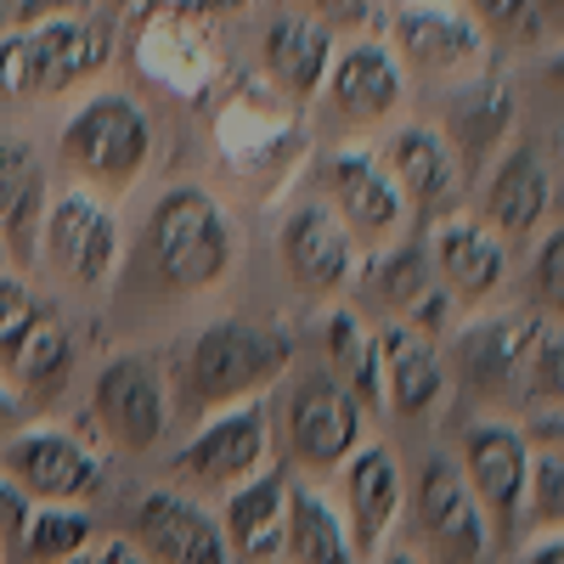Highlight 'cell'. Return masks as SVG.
Returning <instances> with one entry per match:
<instances>
[{"label":"cell","instance_id":"484cf974","mask_svg":"<svg viewBox=\"0 0 564 564\" xmlns=\"http://www.w3.org/2000/svg\"><path fill=\"white\" fill-rule=\"evenodd\" d=\"M260 63L276 79V90H289L294 102H305V97H316L322 79H327V63H334V34L316 29L300 12H276L265 23V34H260Z\"/></svg>","mask_w":564,"mask_h":564},{"label":"cell","instance_id":"ba28073f","mask_svg":"<svg viewBox=\"0 0 564 564\" xmlns=\"http://www.w3.org/2000/svg\"><path fill=\"white\" fill-rule=\"evenodd\" d=\"M119 254H124L119 220L97 193H85V186L52 193L40 220V260H52V271H63L74 289L102 294L119 276Z\"/></svg>","mask_w":564,"mask_h":564},{"label":"cell","instance_id":"4dcf8cb0","mask_svg":"<svg viewBox=\"0 0 564 564\" xmlns=\"http://www.w3.org/2000/svg\"><path fill=\"white\" fill-rule=\"evenodd\" d=\"M276 12H300V18H311L316 29H327V34H372V23H379V0H276Z\"/></svg>","mask_w":564,"mask_h":564},{"label":"cell","instance_id":"7a4b0ae2","mask_svg":"<svg viewBox=\"0 0 564 564\" xmlns=\"http://www.w3.org/2000/svg\"><path fill=\"white\" fill-rule=\"evenodd\" d=\"M148 265L175 294H209L238 265V220L204 186H170L141 231Z\"/></svg>","mask_w":564,"mask_h":564},{"label":"cell","instance_id":"8d00e7d4","mask_svg":"<svg viewBox=\"0 0 564 564\" xmlns=\"http://www.w3.org/2000/svg\"><path fill=\"white\" fill-rule=\"evenodd\" d=\"M254 0H193V12L198 18H238V12H249Z\"/></svg>","mask_w":564,"mask_h":564},{"label":"cell","instance_id":"f546056e","mask_svg":"<svg viewBox=\"0 0 564 564\" xmlns=\"http://www.w3.org/2000/svg\"><path fill=\"white\" fill-rule=\"evenodd\" d=\"M372 289H379V300L395 311V316H412L423 300H430L441 282L430 271V254H423V243H395L379 254V265H372Z\"/></svg>","mask_w":564,"mask_h":564},{"label":"cell","instance_id":"ab89813d","mask_svg":"<svg viewBox=\"0 0 564 564\" xmlns=\"http://www.w3.org/2000/svg\"><path fill=\"white\" fill-rule=\"evenodd\" d=\"M12 7H18V0H0V34L12 29Z\"/></svg>","mask_w":564,"mask_h":564},{"label":"cell","instance_id":"ac0fdd59","mask_svg":"<svg viewBox=\"0 0 564 564\" xmlns=\"http://www.w3.org/2000/svg\"><path fill=\"white\" fill-rule=\"evenodd\" d=\"M412 502H417V525L423 536L435 542V553L446 564H480L491 553V525L468 491V480L457 475L452 457H430L417 468V486H412Z\"/></svg>","mask_w":564,"mask_h":564},{"label":"cell","instance_id":"e575fe53","mask_svg":"<svg viewBox=\"0 0 564 564\" xmlns=\"http://www.w3.org/2000/svg\"><path fill=\"white\" fill-rule=\"evenodd\" d=\"M463 12L480 29H520L536 18V0H463Z\"/></svg>","mask_w":564,"mask_h":564},{"label":"cell","instance_id":"52a82bcc","mask_svg":"<svg viewBox=\"0 0 564 564\" xmlns=\"http://www.w3.org/2000/svg\"><path fill=\"white\" fill-rule=\"evenodd\" d=\"M390 57L406 79L463 85L486 68V29L446 0H401L390 12Z\"/></svg>","mask_w":564,"mask_h":564},{"label":"cell","instance_id":"d6986e66","mask_svg":"<svg viewBox=\"0 0 564 564\" xmlns=\"http://www.w3.org/2000/svg\"><path fill=\"white\" fill-rule=\"evenodd\" d=\"M423 254H430L435 282L457 305L491 300L502 289V276H508V243L497 238L486 220H475V215H441V220H430V243H423Z\"/></svg>","mask_w":564,"mask_h":564},{"label":"cell","instance_id":"83f0119b","mask_svg":"<svg viewBox=\"0 0 564 564\" xmlns=\"http://www.w3.org/2000/svg\"><path fill=\"white\" fill-rule=\"evenodd\" d=\"M90 542H97V520L79 502H29L23 525L12 536V558L18 564H63Z\"/></svg>","mask_w":564,"mask_h":564},{"label":"cell","instance_id":"8992f818","mask_svg":"<svg viewBox=\"0 0 564 564\" xmlns=\"http://www.w3.org/2000/svg\"><path fill=\"white\" fill-rule=\"evenodd\" d=\"M457 475L475 491L486 525L502 547L520 542L525 525V486H531V441L508 417H475L457 441Z\"/></svg>","mask_w":564,"mask_h":564},{"label":"cell","instance_id":"74e56055","mask_svg":"<svg viewBox=\"0 0 564 564\" xmlns=\"http://www.w3.org/2000/svg\"><path fill=\"white\" fill-rule=\"evenodd\" d=\"M23 412V395L12 390V379H7V372H0V417H18Z\"/></svg>","mask_w":564,"mask_h":564},{"label":"cell","instance_id":"30bf717a","mask_svg":"<svg viewBox=\"0 0 564 564\" xmlns=\"http://www.w3.org/2000/svg\"><path fill=\"white\" fill-rule=\"evenodd\" d=\"M90 406H97L102 435L119 452H153L170 430V395H164L159 356H148V350L108 356L97 384H90Z\"/></svg>","mask_w":564,"mask_h":564},{"label":"cell","instance_id":"836d02e7","mask_svg":"<svg viewBox=\"0 0 564 564\" xmlns=\"http://www.w3.org/2000/svg\"><path fill=\"white\" fill-rule=\"evenodd\" d=\"M564 238L558 231H547V243H542V254H536V294H542V305H547V316H558V305H564Z\"/></svg>","mask_w":564,"mask_h":564},{"label":"cell","instance_id":"d4e9b609","mask_svg":"<svg viewBox=\"0 0 564 564\" xmlns=\"http://www.w3.org/2000/svg\"><path fill=\"white\" fill-rule=\"evenodd\" d=\"M372 350H379V401L401 417H417L430 412L435 395L446 390V367H441V350L412 334V327H384L372 334Z\"/></svg>","mask_w":564,"mask_h":564},{"label":"cell","instance_id":"603a6c76","mask_svg":"<svg viewBox=\"0 0 564 564\" xmlns=\"http://www.w3.org/2000/svg\"><path fill=\"white\" fill-rule=\"evenodd\" d=\"M446 148L457 153V170L463 181H475L491 170L497 148L513 135V97H508V85L502 79H463L452 85V108H446Z\"/></svg>","mask_w":564,"mask_h":564},{"label":"cell","instance_id":"3957f363","mask_svg":"<svg viewBox=\"0 0 564 564\" xmlns=\"http://www.w3.org/2000/svg\"><path fill=\"white\" fill-rule=\"evenodd\" d=\"M113 63V23L102 12H63L0 34V90L7 97H63Z\"/></svg>","mask_w":564,"mask_h":564},{"label":"cell","instance_id":"7402d4cb","mask_svg":"<svg viewBox=\"0 0 564 564\" xmlns=\"http://www.w3.org/2000/svg\"><path fill=\"white\" fill-rule=\"evenodd\" d=\"M45 159L18 135H0V254L18 271L40 265V220H45Z\"/></svg>","mask_w":564,"mask_h":564},{"label":"cell","instance_id":"9c48e42d","mask_svg":"<svg viewBox=\"0 0 564 564\" xmlns=\"http://www.w3.org/2000/svg\"><path fill=\"white\" fill-rule=\"evenodd\" d=\"M282 430H289V457L311 475H334V468L361 446V401L350 395L334 372H305L289 390L282 406Z\"/></svg>","mask_w":564,"mask_h":564},{"label":"cell","instance_id":"f1b7e54d","mask_svg":"<svg viewBox=\"0 0 564 564\" xmlns=\"http://www.w3.org/2000/svg\"><path fill=\"white\" fill-rule=\"evenodd\" d=\"M68 367H74V339H68V327L45 311L18 339V350L7 356V379H12V390L23 401H40V395H57V384L68 379Z\"/></svg>","mask_w":564,"mask_h":564},{"label":"cell","instance_id":"b9f144b4","mask_svg":"<svg viewBox=\"0 0 564 564\" xmlns=\"http://www.w3.org/2000/svg\"><path fill=\"white\" fill-rule=\"evenodd\" d=\"M265 564H276V558H265Z\"/></svg>","mask_w":564,"mask_h":564},{"label":"cell","instance_id":"5b68a950","mask_svg":"<svg viewBox=\"0 0 564 564\" xmlns=\"http://www.w3.org/2000/svg\"><path fill=\"white\" fill-rule=\"evenodd\" d=\"M153 113L141 108L135 97H124V90H97L90 102H79L57 135L63 148V164L90 181V186H108V193H119V186L141 181L153 164Z\"/></svg>","mask_w":564,"mask_h":564},{"label":"cell","instance_id":"d6a6232c","mask_svg":"<svg viewBox=\"0 0 564 564\" xmlns=\"http://www.w3.org/2000/svg\"><path fill=\"white\" fill-rule=\"evenodd\" d=\"M45 316V305L29 294V282L18 276H0V361H7L18 350V339L29 334V327Z\"/></svg>","mask_w":564,"mask_h":564},{"label":"cell","instance_id":"9a60e30c","mask_svg":"<svg viewBox=\"0 0 564 564\" xmlns=\"http://www.w3.org/2000/svg\"><path fill=\"white\" fill-rule=\"evenodd\" d=\"M130 542L153 564H231L220 520L186 491H141L130 508Z\"/></svg>","mask_w":564,"mask_h":564},{"label":"cell","instance_id":"6da1fadb","mask_svg":"<svg viewBox=\"0 0 564 564\" xmlns=\"http://www.w3.org/2000/svg\"><path fill=\"white\" fill-rule=\"evenodd\" d=\"M452 367L468 395L558 412V322L553 316H486L452 339Z\"/></svg>","mask_w":564,"mask_h":564},{"label":"cell","instance_id":"cb8c5ba5","mask_svg":"<svg viewBox=\"0 0 564 564\" xmlns=\"http://www.w3.org/2000/svg\"><path fill=\"white\" fill-rule=\"evenodd\" d=\"M282 497H289V468H260V475L238 480L226 491V553L243 564H265L282 553Z\"/></svg>","mask_w":564,"mask_h":564},{"label":"cell","instance_id":"44dd1931","mask_svg":"<svg viewBox=\"0 0 564 564\" xmlns=\"http://www.w3.org/2000/svg\"><path fill=\"white\" fill-rule=\"evenodd\" d=\"M486 181V226L497 231V238H525V231H536L553 209V193H558V175L553 164L536 153V148H508L502 159H491V170L480 175Z\"/></svg>","mask_w":564,"mask_h":564},{"label":"cell","instance_id":"4fadbf2b","mask_svg":"<svg viewBox=\"0 0 564 564\" xmlns=\"http://www.w3.org/2000/svg\"><path fill=\"white\" fill-rule=\"evenodd\" d=\"M276 254H282V265H289L294 289L305 300H334L356 276V238L339 226V215L322 198H305V204H294L289 215H282Z\"/></svg>","mask_w":564,"mask_h":564},{"label":"cell","instance_id":"8fae6325","mask_svg":"<svg viewBox=\"0 0 564 564\" xmlns=\"http://www.w3.org/2000/svg\"><path fill=\"white\" fill-rule=\"evenodd\" d=\"M322 204L339 215L356 249H384L406 226V204L395 193V181L384 175L379 153H361V148H339L322 159Z\"/></svg>","mask_w":564,"mask_h":564},{"label":"cell","instance_id":"f35d334b","mask_svg":"<svg viewBox=\"0 0 564 564\" xmlns=\"http://www.w3.org/2000/svg\"><path fill=\"white\" fill-rule=\"evenodd\" d=\"M379 564H417V553H406V547H390V553H379Z\"/></svg>","mask_w":564,"mask_h":564},{"label":"cell","instance_id":"d590c367","mask_svg":"<svg viewBox=\"0 0 564 564\" xmlns=\"http://www.w3.org/2000/svg\"><path fill=\"white\" fill-rule=\"evenodd\" d=\"M63 564H148V558L135 553V542L113 536V542H90V547H79V553L63 558Z\"/></svg>","mask_w":564,"mask_h":564},{"label":"cell","instance_id":"e0dca14e","mask_svg":"<svg viewBox=\"0 0 564 564\" xmlns=\"http://www.w3.org/2000/svg\"><path fill=\"white\" fill-rule=\"evenodd\" d=\"M7 475L29 502H85L102 486V457L68 430L34 423V430L12 435L7 446Z\"/></svg>","mask_w":564,"mask_h":564},{"label":"cell","instance_id":"5bb4252c","mask_svg":"<svg viewBox=\"0 0 564 564\" xmlns=\"http://www.w3.org/2000/svg\"><path fill=\"white\" fill-rule=\"evenodd\" d=\"M322 97H327V108H334L339 124H350V130H379V124H390V119L401 113V102H406V74H401V63L390 57L384 40L356 34L345 52H334V63H327Z\"/></svg>","mask_w":564,"mask_h":564},{"label":"cell","instance_id":"60d3db41","mask_svg":"<svg viewBox=\"0 0 564 564\" xmlns=\"http://www.w3.org/2000/svg\"><path fill=\"white\" fill-rule=\"evenodd\" d=\"M0 553H7V536H0Z\"/></svg>","mask_w":564,"mask_h":564},{"label":"cell","instance_id":"1f68e13d","mask_svg":"<svg viewBox=\"0 0 564 564\" xmlns=\"http://www.w3.org/2000/svg\"><path fill=\"white\" fill-rule=\"evenodd\" d=\"M564 463H558V446H542V457H531V486H525V513L536 525L558 531V513H564Z\"/></svg>","mask_w":564,"mask_h":564},{"label":"cell","instance_id":"ffe728a7","mask_svg":"<svg viewBox=\"0 0 564 564\" xmlns=\"http://www.w3.org/2000/svg\"><path fill=\"white\" fill-rule=\"evenodd\" d=\"M345 531H350V547L356 553H379L384 536L395 531L401 520V468H395V452L379 446V441H361L345 463Z\"/></svg>","mask_w":564,"mask_h":564},{"label":"cell","instance_id":"277c9868","mask_svg":"<svg viewBox=\"0 0 564 564\" xmlns=\"http://www.w3.org/2000/svg\"><path fill=\"white\" fill-rule=\"evenodd\" d=\"M294 361V334L289 327H265L243 316H220L198 327L186 345V395L198 406H231L254 401L265 384H276Z\"/></svg>","mask_w":564,"mask_h":564},{"label":"cell","instance_id":"2e32d148","mask_svg":"<svg viewBox=\"0 0 564 564\" xmlns=\"http://www.w3.org/2000/svg\"><path fill=\"white\" fill-rule=\"evenodd\" d=\"M260 468H265V406L260 401L215 406V417L175 457V475L204 491H231L238 480L260 475Z\"/></svg>","mask_w":564,"mask_h":564},{"label":"cell","instance_id":"4316f807","mask_svg":"<svg viewBox=\"0 0 564 564\" xmlns=\"http://www.w3.org/2000/svg\"><path fill=\"white\" fill-rule=\"evenodd\" d=\"M282 553L289 564H356L345 513L305 480H289L282 497Z\"/></svg>","mask_w":564,"mask_h":564},{"label":"cell","instance_id":"7c38bea8","mask_svg":"<svg viewBox=\"0 0 564 564\" xmlns=\"http://www.w3.org/2000/svg\"><path fill=\"white\" fill-rule=\"evenodd\" d=\"M379 164L395 181L406 215H417V220L452 215L457 198H463V186H468L463 170H457V153L446 148V135H441V124H423V119H406V124H395L384 135Z\"/></svg>","mask_w":564,"mask_h":564}]
</instances>
